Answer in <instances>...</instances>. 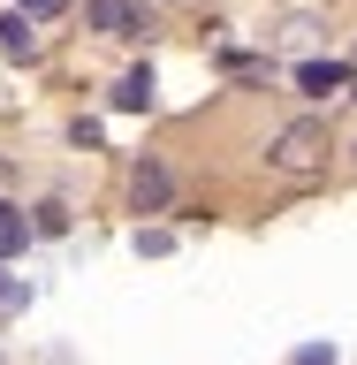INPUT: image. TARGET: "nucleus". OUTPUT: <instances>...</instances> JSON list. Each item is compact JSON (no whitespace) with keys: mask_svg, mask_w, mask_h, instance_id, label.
<instances>
[{"mask_svg":"<svg viewBox=\"0 0 357 365\" xmlns=\"http://www.w3.org/2000/svg\"><path fill=\"white\" fill-rule=\"evenodd\" d=\"M327 153H335V145H327V122H312V114H304V122H281V130L267 137V168L274 175H319Z\"/></svg>","mask_w":357,"mask_h":365,"instance_id":"nucleus-1","label":"nucleus"},{"mask_svg":"<svg viewBox=\"0 0 357 365\" xmlns=\"http://www.w3.org/2000/svg\"><path fill=\"white\" fill-rule=\"evenodd\" d=\"M91 23H99V38H145L152 31V16L137 0H91Z\"/></svg>","mask_w":357,"mask_h":365,"instance_id":"nucleus-2","label":"nucleus"},{"mask_svg":"<svg viewBox=\"0 0 357 365\" xmlns=\"http://www.w3.org/2000/svg\"><path fill=\"white\" fill-rule=\"evenodd\" d=\"M296 84L312 91V99H335V91H350V68L342 61H296Z\"/></svg>","mask_w":357,"mask_h":365,"instance_id":"nucleus-3","label":"nucleus"},{"mask_svg":"<svg viewBox=\"0 0 357 365\" xmlns=\"http://www.w3.org/2000/svg\"><path fill=\"white\" fill-rule=\"evenodd\" d=\"M0 53H8V61H31V53H38V31H31V16H0Z\"/></svg>","mask_w":357,"mask_h":365,"instance_id":"nucleus-4","label":"nucleus"},{"mask_svg":"<svg viewBox=\"0 0 357 365\" xmlns=\"http://www.w3.org/2000/svg\"><path fill=\"white\" fill-rule=\"evenodd\" d=\"M114 107H122V114H145V107H152V68H130V76L114 84Z\"/></svg>","mask_w":357,"mask_h":365,"instance_id":"nucleus-5","label":"nucleus"},{"mask_svg":"<svg viewBox=\"0 0 357 365\" xmlns=\"http://www.w3.org/2000/svg\"><path fill=\"white\" fill-rule=\"evenodd\" d=\"M130 198H137V213H160V205H167V168H137Z\"/></svg>","mask_w":357,"mask_h":365,"instance_id":"nucleus-6","label":"nucleus"},{"mask_svg":"<svg viewBox=\"0 0 357 365\" xmlns=\"http://www.w3.org/2000/svg\"><path fill=\"white\" fill-rule=\"evenodd\" d=\"M23 244H31V221H23L16 205H0V259H16Z\"/></svg>","mask_w":357,"mask_h":365,"instance_id":"nucleus-7","label":"nucleus"},{"mask_svg":"<svg viewBox=\"0 0 357 365\" xmlns=\"http://www.w3.org/2000/svg\"><path fill=\"white\" fill-rule=\"evenodd\" d=\"M23 304H31V289H23V282H8V274H0V319H16Z\"/></svg>","mask_w":357,"mask_h":365,"instance_id":"nucleus-8","label":"nucleus"},{"mask_svg":"<svg viewBox=\"0 0 357 365\" xmlns=\"http://www.w3.org/2000/svg\"><path fill=\"white\" fill-rule=\"evenodd\" d=\"M296 365H335V350H327V342H304V350H296Z\"/></svg>","mask_w":357,"mask_h":365,"instance_id":"nucleus-9","label":"nucleus"},{"mask_svg":"<svg viewBox=\"0 0 357 365\" xmlns=\"http://www.w3.org/2000/svg\"><path fill=\"white\" fill-rule=\"evenodd\" d=\"M23 16H53V8H61V0H16Z\"/></svg>","mask_w":357,"mask_h":365,"instance_id":"nucleus-10","label":"nucleus"},{"mask_svg":"<svg viewBox=\"0 0 357 365\" xmlns=\"http://www.w3.org/2000/svg\"><path fill=\"white\" fill-rule=\"evenodd\" d=\"M160 8H205V0H160Z\"/></svg>","mask_w":357,"mask_h":365,"instance_id":"nucleus-11","label":"nucleus"},{"mask_svg":"<svg viewBox=\"0 0 357 365\" xmlns=\"http://www.w3.org/2000/svg\"><path fill=\"white\" fill-rule=\"evenodd\" d=\"M350 99H357V76H350Z\"/></svg>","mask_w":357,"mask_h":365,"instance_id":"nucleus-12","label":"nucleus"}]
</instances>
